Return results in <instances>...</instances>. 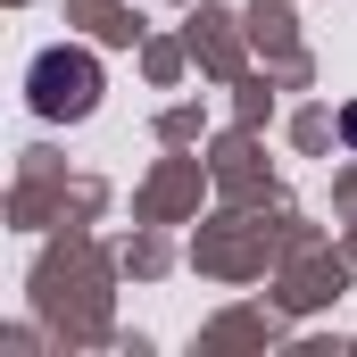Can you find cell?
<instances>
[{
    "label": "cell",
    "instance_id": "6da1fadb",
    "mask_svg": "<svg viewBox=\"0 0 357 357\" xmlns=\"http://www.w3.org/2000/svg\"><path fill=\"white\" fill-rule=\"evenodd\" d=\"M100 100V59L91 50H42L33 59V108L42 116H84Z\"/></svg>",
    "mask_w": 357,
    "mask_h": 357
},
{
    "label": "cell",
    "instance_id": "7a4b0ae2",
    "mask_svg": "<svg viewBox=\"0 0 357 357\" xmlns=\"http://www.w3.org/2000/svg\"><path fill=\"white\" fill-rule=\"evenodd\" d=\"M341 133H349V142H357V108H349V116H341Z\"/></svg>",
    "mask_w": 357,
    "mask_h": 357
}]
</instances>
